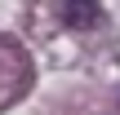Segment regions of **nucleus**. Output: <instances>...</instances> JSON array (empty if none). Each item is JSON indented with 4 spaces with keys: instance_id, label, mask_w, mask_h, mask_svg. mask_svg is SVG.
Instances as JSON below:
<instances>
[{
    "instance_id": "obj_3",
    "label": "nucleus",
    "mask_w": 120,
    "mask_h": 115,
    "mask_svg": "<svg viewBox=\"0 0 120 115\" xmlns=\"http://www.w3.org/2000/svg\"><path fill=\"white\" fill-rule=\"evenodd\" d=\"M116 111H120V102H116Z\"/></svg>"
},
{
    "instance_id": "obj_1",
    "label": "nucleus",
    "mask_w": 120,
    "mask_h": 115,
    "mask_svg": "<svg viewBox=\"0 0 120 115\" xmlns=\"http://www.w3.org/2000/svg\"><path fill=\"white\" fill-rule=\"evenodd\" d=\"M31 84V62H27V49L13 40V35H0V106H9L22 89Z\"/></svg>"
},
{
    "instance_id": "obj_2",
    "label": "nucleus",
    "mask_w": 120,
    "mask_h": 115,
    "mask_svg": "<svg viewBox=\"0 0 120 115\" xmlns=\"http://www.w3.org/2000/svg\"><path fill=\"white\" fill-rule=\"evenodd\" d=\"M62 22L76 31H89L102 22V4L98 0H62Z\"/></svg>"
}]
</instances>
